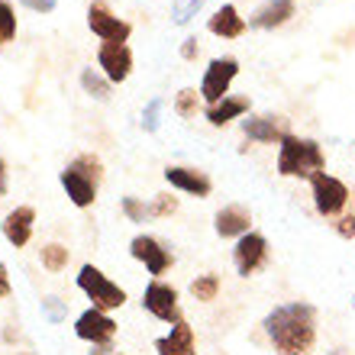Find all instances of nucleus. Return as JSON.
<instances>
[{"mask_svg": "<svg viewBox=\"0 0 355 355\" xmlns=\"http://www.w3.org/2000/svg\"><path fill=\"white\" fill-rule=\"evenodd\" d=\"M265 333L278 355H310L317 343V313L310 304H284L265 317Z\"/></svg>", "mask_w": 355, "mask_h": 355, "instance_id": "nucleus-1", "label": "nucleus"}, {"mask_svg": "<svg viewBox=\"0 0 355 355\" xmlns=\"http://www.w3.org/2000/svg\"><path fill=\"white\" fill-rule=\"evenodd\" d=\"M327 159H323V149H320L313 139H297V136H288L281 142L278 152V175L284 178H313L323 171Z\"/></svg>", "mask_w": 355, "mask_h": 355, "instance_id": "nucleus-2", "label": "nucleus"}, {"mask_svg": "<svg viewBox=\"0 0 355 355\" xmlns=\"http://www.w3.org/2000/svg\"><path fill=\"white\" fill-rule=\"evenodd\" d=\"M78 288L85 291L87 297L94 300V307L103 310V313L126 304V291H123L120 284H113V281L107 278L101 268H94V265H85V268H81V275H78Z\"/></svg>", "mask_w": 355, "mask_h": 355, "instance_id": "nucleus-3", "label": "nucleus"}, {"mask_svg": "<svg viewBox=\"0 0 355 355\" xmlns=\"http://www.w3.org/2000/svg\"><path fill=\"white\" fill-rule=\"evenodd\" d=\"M236 75H239V62H236V58H214L204 75V85H200V97H204L210 107L220 103L226 94H230V85H233Z\"/></svg>", "mask_w": 355, "mask_h": 355, "instance_id": "nucleus-4", "label": "nucleus"}, {"mask_svg": "<svg viewBox=\"0 0 355 355\" xmlns=\"http://www.w3.org/2000/svg\"><path fill=\"white\" fill-rule=\"evenodd\" d=\"M142 307L149 310L152 317L165 320V323H181V307H178V291L171 284H162V281H152L146 294H142Z\"/></svg>", "mask_w": 355, "mask_h": 355, "instance_id": "nucleus-5", "label": "nucleus"}, {"mask_svg": "<svg viewBox=\"0 0 355 355\" xmlns=\"http://www.w3.org/2000/svg\"><path fill=\"white\" fill-rule=\"evenodd\" d=\"M349 200V187L333 175H313V204L323 216H336Z\"/></svg>", "mask_w": 355, "mask_h": 355, "instance_id": "nucleus-6", "label": "nucleus"}, {"mask_svg": "<svg viewBox=\"0 0 355 355\" xmlns=\"http://www.w3.org/2000/svg\"><path fill=\"white\" fill-rule=\"evenodd\" d=\"M265 259H268V243H265V236H259V233L239 236V243H236V249H233V262H236V271H239L243 278L255 275V271L265 265Z\"/></svg>", "mask_w": 355, "mask_h": 355, "instance_id": "nucleus-7", "label": "nucleus"}, {"mask_svg": "<svg viewBox=\"0 0 355 355\" xmlns=\"http://www.w3.org/2000/svg\"><path fill=\"white\" fill-rule=\"evenodd\" d=\"M87 26H91V33L94 36H101L103 42H126L130 33H132L130 23L120 19V17H113L103 3H94V7L87 10Z\"/></svg>", "mask_w": 355, "mask_h": 355, "instance_id": "nucleus-8", "label": "nucleus"}, {"mask_svg": "<svg viewBox=\"0 0 355 355\" xmlns=\"http://www.w3.org/2000/svg\"><path fill=\"white\" fill-rule=\"evenodd\" d=\"M75 333L81 339H87V343H94V346H107V343L116 336V323H113L103 310L91 307L75 320Z\"/></svg>", "mask_w": 355, "mask_h": 355, "instance_id": "nucleus-9", "label": "nucleus"}, {"mask_svg": "<svg viewBox=\"0 0 355 355\" xmlns=\"http://www.w3.org/2000/svg\"><path fill=\"white\" fill-rule=\"evenodd\" d=\"M97 65L103 68L107 81H126L132 71V52L126 49V42H103L97 52Z\"/></svg>", "mask_w": 355, "mask_h": 355, "instance_id": "nucleus-10", "label": "nucleus"}, {"mask_svg": "<svg viewBox=\"0 0 355 355\" xmlns=\"http://www.w3.org/2000/svg\"><path fill=\"white\" fill-rule=\"evenodd\" d=\"M130 252H132V259L146 262L149 275H165V271L171 268V262H175L168 249H165L159 239H152V236H136L130 243Z\"/></svg>", "mask_w": 355, "mask_h": 355, "instance_id": "nucleus-11", "label": "nucleus"}, {"mask_svg": "<svg viewBox=\"0 0 355 355\" xmlns=\"http://www.w3.org/2000/svg\"><path fill=\"white\" fill-rule=\"evenodd\" d=\"M243 132L252 142H284L291 136V120L265 113V116H252L243 123Z\"/></svg>", "mask_w": 355, "mask_h": 355, "instance_id": "nucleus-12", "label": "nucleus"}, {"mask_svg": "<svg viewBox=\"0 0 355 355\" xmlns=\"http://www.w3.org/2000/svg\"><path fill=\"white\" fill-rule=\"evenodd\" d=\"M33 223H36V210L33 207H17V210H10L3 216V236H7L10 245H23L29 243V236H33Z\"/></svg>", "mask_w": 355, "mask_h": 355, "instance_id": "nucleus-13", "label": "nucleus"}, {"mask_svg": "<svg viewBox=\"0 0 355 355\" xmlns=\"http://www.w3.org/2000/svg\"><path fill=\"white\" fill-rule=\"evenodd\" d=\"M62 187L68 191L75 207H91L94 197H97V181H91V178L81 175L78 168H71V165L62 171Z\"/></svg>", "mask_w": 355, "mask_h": 355, "instance_id": "nucleus-14", "label": "nucleus"}, {"mask_svg": "<svg viewBox=\"0 0 355 355\" xmlns=\"http://www.w3.org/2000/svg\"><path fill=\"white\" fill-rule=\"evenodd\" d=\"M291 17H294V0H265L262 7L252 13L249 26H255V29H275V26H281V23H288Z\"/></svg>", "mask_w": 355, "mask_h": 355, "instance_id": "nucleus-15", "label": "nucleus"}, {"mask_svg": "<svg viewBox=\"0 0 355 355\" xmlns=\"http://www.w3.org/2000/svg\"><path fill=\"white\" fill-rule=\"evenodd\" d=\"M155 352L159 355H194V329L191 323H175L168 336L155 339Z\"/></svg>", "mask_w": 355, "mask_h": 355, "instance_id": "nucleus-16", "label": "nucleus"}, {"mask_svg": "<svg viewBox=\"0 0 355 355\" xmlns=\"http://www.w3.org/2000/svg\"><path fill=\"white\" fill-rule=\"evenodd\" d=\"M214 226H216V233L223 236V239H226V236H245V233H249V210H245V207H239V204L223 207V210L216 214Z\"/></svg>", "mask_w": 355, "mask_h": 355, "instance_id": "nucleus-17", "label": "nucleus"}, {"mask_svg": "<svg viewBox=\"0 0 355 355\" xmlns=\"http://www.w3.org/2000/svg\"><path fill=\"white\" fill-rule=\"evenodd\" d=\"M165 178H168L171 187H181L187 194H197V197L210 194V178L194 171V168H178L175 165V168H165Z\"/></svg>", "mask_w": 355, "mask_h": 355, "instance_id": "nucleus-18", "label": "nucleus"}, {"mask_svg": "<svg viewBox=\"0 0 355 355\" xmlns=\"http://www.w3.org/2000/svg\"><path fill=\"white\" fill-rule=\"evenodd\" d=\"M210 33H214V36H223V39H236L245 33V19L236 13L233 3H226V7H220L214 17H210Z\"/></svg>", "mask_w": 355, "mask_h": 355, "instance_id": "nucleus-19", "label": "nucleus"}, {"mask_svg": "<svg viewBox=\"0 0 355 355\" xmlns=\"http://www.w3.org/2000/svg\"><path fill=\"white\" fill-rule=\"evenodd\" d=\"M245 110H249V97H223L220 103H214V107L207 110V120L214 123V126H226L230 120L243 116Z\"/></svg>", "mask_w": 355, "mask_h": 355, "instance_id": "nucleus-20", "label": "nucleus"}, {"mask_svg": "<svg viewBox=\"0 0 355 355\" xmlns=\"http://www.w3.org/2000/svg\"><path fill=\"white\" fill-rule=\"evenodd\" d=\"M81 87H85L91 97H97V101H107V97H110V85H107L94 68H85V71H81Z\"/></svg>", "mask_w": 355, "mask_h": 355, "instance_id": "nucleus-21", "label": "nucleus"}, {"mask_svg": "<svg viewBox=\"0 0 355 355\" xmlns=\"http://www.w3.org/2000/svg\"><path fill=\"white\" fill-rule=\"evenodd\" d=\"M204 7V0H171V19L178 26H184L197 17V10Z\"/></svg>", "mask_w": 355, "mask_h": 355, "instance_id": "nucleus-22", "label": "nucleus"}, {"mask_svg": "<svg viewBox=\"0 0 355 355\" xmlns=\"http://www.w3.org/2000/svg\"><path fill=\"white\" fill-rule=\"evenodd\" d=\"M191 294H194L197 300H216V294H220V278H216V275H200V278L191 284Z\"/></svg>", "mask_w": 355, "mask_h": 355, "instance_id": "nucleus-23", "label": "nucleus"}, {"mask_svg": "<svg viewBox=\"0 0 355 355\" xmlns=\"http://www.w3.org/2000/svg\"><path fill=\"white\" fill-rule=\"evenodd\" d=\"M42 265H46L49 271H62L68 265V249L58 243L46 245V249H42Z\"/></svg>", "mask_w": 355, "mask_h": 355, "instance_id": "nucleus-24", "label": "nucleus"}, {"mask_svg": "<svg viewBox=\"0 0 355 355\" xmlns=\"http://www.w3.org/2000/svg\"><path fill=\"white\" fill-rule=\"evenodd\" d=\"M17 36V13L7 0H0V42H10Z\"/></svg>", "mask_w": 355, "mask_h": 355, "instance_id": "nucleus-25", "label": "nucleus"}, {"mask_svg": "<svg viewBox=\"0 0 355 355\" xmlns=\"http://www.w3.org/2000/svg\"><path fill=\"white\" fill-rule=\"evenodd\" d=\"M71 168H78L81 175L91 178V181H101V175H103V165L97 155H78V159L71 162Z\"/></svg>", "mask_w": 355, "mask_h": 355, "instance_id": "nucleus-26", "label": "nucleus"}, {"mask_svg": "<svg viewBox=\"0 0 355 355\" xmlns=\"http://www.w3.org/2000/svg\"><path fill=\"white\" fill-rule=\"evenodd\" d=\"M123 214L130 216L132 223H146V216H152V207H146L136 197H123Z\"/></svg>", "mask_w": 355, "mask_h": 355, "instance_id": "nucleus-27", "label": "nucleus"}, {"mask_svg": "<svg viewBox=\"0 0 355 355\" xmlns=\"http://www.w3.org/2000/svg\"><path fill=\"white\" fill-rule=\"evenodd\" d=\"M175 113L178 116H194L197 113V91H191V87H184V91L175 97Z\"/></svg>", "mask_w": 355, "mask_h": 355, "instance_id": "nucleus-28", "label": "nucleus"}, {"mask_svg": "<svg viewBox=\"0 0 355 355\" xmlns=\"http://www.w3.org/2000/svg\"><path fill=\"white\" fill-rule=\"evenodd\" d=\"M159 116H162V97H152L149 107L142 110V130L155 132V130H159Z\"/></svg>", "mask_w": 355, "mask_h": 355, "instance_id": "nucleus-29", "label": "nucleus"}, {"mask_svg": "<svg viewBox=\"0 0 355 355\" xmlns=\"http://www.w3.org/2000/svg\"><path fill=\"white\" fill-rule=\"evenodd\" d=\"M175 210H178V200L175 197H165V194H159L155 204H152V216H168V214H175Z\"/></svg>", "mask_w": 355, "mask_h": 355, "instance_id": "nucleus-30", "label": "nucleus"}, {"mask_svg": "<svg viewBox=\"0 0 355 355\" xmlns=\"http://www.w3.org/2000/svg\"><path fill=\"white\" fill-rule=\"evenodd\" d=\"M42 310H46V317L52 320V323H62V320H65V307H62L58 297H46L42 300Z\"/></svg>", "mask_w": 355, "mask_h": 355, "instance_id": "nucleus-31", "label": "nucleus"}, {"mask_svg": "<svg viewBox=\"0 0 355 355\" xmlns=\"http://www.w3.org/2000/svg\"><path fill=\"white\" fill-rule=\"evenodd\" d=\"M23 7L36 10V13H52L58 7V0H23Z\"/></svg>", "mask_w": 355, "mask_h": 355, "instance_id": "nucleus-32", "label": "nucleus"}, {"mask_svg": "<svg viewBox=\"0 0 355 355\" xmlns=\"http://www.w3.org/2000/svg\"><path fill=\"white\" fill-rule=\"evenodd\" d=\"M336 230H339V236L352 239V236H355V216H343V220L336 223Z\"/></svg>", "mask_w": 355, "mask_h": 355, "instance_id": "nucleus-33", "label": "nucleus"}, {"mask_svg": "<svg viewBox=\"0 0 355 355\" xmlns=\"http://www.w3.org/2000/svg\"><path fill=\"white\" fill-rule=\"evenodd\" d=\"M181 55L191 62V58H197V39H187L184 46H181Z\"/></svg>", "mask_w": 355, "mask_h": 355, "instance_id": "nucleus-34", "label": "nucleus"}, {"mask_svg": "<svg viewBox=\"0 0 355 355\" xmlns=\"http://www.w3.org/2000/svg\"><path fill=\"white\" fill-rule=\"evenodd\" d=\"M0 297H10V275L3 265H0Z\"/></svg>", "mask_w": 355, "mask_h": 355, "instance_id": "nucleus-35", "label": "nucleus"}, {"mask_svg": "<svg viewBox=\"0 0 355 355\" xmlns=\"http://www.w3.org/2000/svg\"><path fill=\"white\" fill-rule=\"evenodd\" d=\"M0 194H7V165L0 159Z\"/></svg>", "mask_w": 355, "mask_h": 355, "instance_id": "nucleus-36", "label": "nucleus"}]
</instances>
